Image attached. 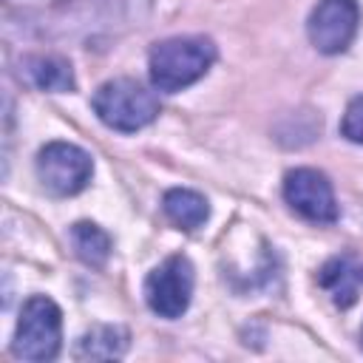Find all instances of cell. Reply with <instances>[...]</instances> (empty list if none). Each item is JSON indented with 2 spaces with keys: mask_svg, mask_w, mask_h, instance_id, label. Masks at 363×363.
<instances>
[{
  "mask_svg": "<svg viewBox=\"0 0 363 363\" xmlns=\"http://www.w3.org/2000/svg\"><path fill=\"white\" fill-rule=\"evenodd\" d=\"M216 60V45L204 37H170L153 45L150 51V82L176 94L207 74Z\"/></svg>",
  "mask_w": 363,
  "mask_h": 363,
  "instance_id": "1",
  "label": "cell"
},
{
  "mask_svg": "<svg viewBox=\"0 0 363 363\" xmlns=\"http://www.w3.org/2000/svg\"><path fill=\"white\" fill-rule=\"evenodd\" d=\"M91 105L108 128L122 130V133H133V130L150 125L159 113V99L145 85H139L136 79H128V77L99 85Z\"/></svg>",
  "mask_w": 363,
  "mask_h": 363,
  "instance_id": "2",
  "label": "cell"
},
{
  "mask_svg": "<svg viewBox=\"0 0 363 363\" xmlns=\"http://www.w3.org/2000/svg\"><path fill=\"white\" fill-rule=\"evenodd\" d=\"M60 340H62V315L60 306L45 298V295H34L23 303L20 320H17V332H14V346L11 352L20 360H51L60 352Z\"/></svg>",
  "mask_w": 363,
  "mask_h": 363,
  "instance_id": "3",
  "label": "cell"
},
{
  "mask_svg": "<svg viewBox=\"0 0 363 363\" xmlns=\"http://www.w3.org/2000/svg\"><path fill=\"white\" fill-rule=\"evenodd\" d=\"M94 173L91 156L71 145V142H48L37 153V176L43 187L54 196H74L79 193Z\"/></svg>",
  "mask_w": 363,
  "mask_h": 363,
  "instance_id": "4",
  "label": "cell"
},
{
  "mask_svg": "<svg viewBox=\"0 0 363 363\" xmlns=\"http://www.w3.org/2000/svg\"><path fill=\"white\" fill-rule=\"evenodd\" d=\"M193 295V264L184 255L164 258L145 281V301L159 318H179L190 306Z\"/></svg>",
  "mask_w": 363,
  "mask_h": 363,
  "instance_id": "5",
  "label": "cell"
},
{
  "mask_svg": "<svg viewBox=\"0 0 363 363\" xmlns=\"http://www.w3.org/2000/svg\"><path fill=\"white\" fill-rule=\"evenodd\" d=\"M284 199L295 213H301L309 221L332 224L337 218L335 190L320 170H312V167L289 170L284 179Z\"/></svg>",
  "mask_w": 363,
  "mask_h": 363,
  "instance_id": "6",
  "label": "cell"
},
{
  "mask_svg": "<svg viewBox=\"0 0 363 363\" xmlns=\"http://www.w3.org/2000/svg\"><path fill=\"white\" fill-rule=\"evenodd\" d=\"M357 0H320L309 14V40L320 54H340L354 40Z\"/></svg>",
  "mask_w": 363,
  "mask_h": 363,
  "instance_id": "7",
  "label": "cell"
},
{
  "mask_svg": "<svg viewBox=\"0 0 363 363\" xmlns=\"http://www.w3.org/2000/svg\"><path fill=\"white\" fill-rule=\"evenodd\" d=\"M320 286L329 289L332 301L346 309L357 301V286L363 284V261L352 258V255H340V258H332L320 267V275H318Z\"/></svg>",
  "mask_w": 363,
  "mask_h": 363,
  "instance_id": "8",
  "label": "cell"
},
{
  "mask_svg": "<svg viewBox=\"0 0 363 363\" xmlns=\"http://www.w3.org/2000/svg\"><path fill=\"white\" fill-rule=\"evenodd\" d=\"M162 207H164V216L182 227V230H199L207 216H210V204L201 193L196 190H184V187H173L164 193L162 199Z\"/></svg>",
  "mask_w": 363,
  "mask_h": 363,
  "instance_id": "9",
  "label": "cell"
},
{
  "mask_svg": "<svg viewBox=\"0 0 363 363\" xmlns=\"http://www.w3.org/2000/svg\"><path fill=\"white\" fill-rule=\"evenodd\" d=\"M128 329L122 326H96L79 337L74 354L79 360H116L128 352Z\"/></svg>",
  "mask_w": 363,
  "mask_h": 363,
  "instance_id": "10",
  "label": "cell"
},
{
  "mask_svg": "<svg viewBox=\"0 0 363 363\" xmlns=\"http://www.w3.org/2000/svg\"><path fill=\"white\" fill-rule=\"evenodd\" d=\"M23 65L28 82L37 85L40 91H74V71L68 60L40 54V57H28Z\"/></svg>",
  "mask_w": 363,
  "mask_h": 363,
  "instance_id": "11",
  "label": "cell"
},
{
  "mask_svg": "<svg viewBox=\"0 0 363 363\" xmlns=\"http://www.w3.org/2000/svg\"><path fill=\"white\" fill-rule=\"evenodd\" d=\"M71 244L77 250V255L91 264V267H102L105 258L111 255V238L105 230H99L91 221H77L71 227Z\"/></svg>",
  "mask_w": 363,
  "mask_h": 363,
  "instance_id": "12",
  "label": "cell"
},
{
  "mask_svg": "<svg viewBox=\"0 0 363 363\" xmlns=\"http://www.w3.org/2000/svg\"><path fill=\"white\" fill-rule=\"evenodd\" d=\"M340 133L354 142V145H363V96H354L343 113V122H340Z\"/></svg>",
  "mask_w": 363,
  "mask_h": 363,
  "instance_id": "13",
  "label": "cell"
},
{
  "mask_svg": "<svg viewBox=\"0 0 363 363\" xmlns=\"http://www.w3.org/2000/svg\"><path fill=\"white\" fill-rule=\"evenodd\" d=\"M360 346H363V332H360Z\"/></svg>",
  "mask_w": 363,
  "mask_h": 363,
  "instance_id": "14",
  "label": "cell"
}]
</instances>
